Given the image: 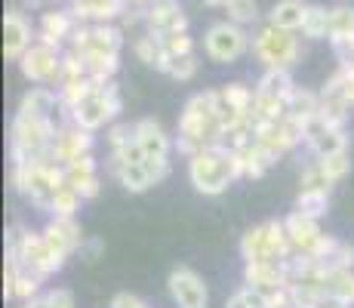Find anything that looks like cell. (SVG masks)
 Masks as SVG:
<instances>
[{
	"label": "cell",
	"mask_w": 354,
	"mask_h": 308,
	"mask_svg": "<svg viewBox=\"0 0 354 308\" xmlns=\"http://www.w3.org/2000/svg\"><path fill=\"white\" fill-rule=\"evenodd\" d=\"M53 3H65V0H53Z\"/></svg>",
	"instance_id": "681fc988"
},
{
	"label": "cell",
	"mask_w": 354,
	"mask_h": 308,
	"mask_svg": "<svg viewBox=\"0 0 354 308\" xmlns=\"http://www.w3.org/2000/svg\"><path fill=\"white\" fill-rule=\"evenodd\" d=\"M305 142L315 152V157H326V154H339L345 152L348 139H345L342 127H333L330 120H324L321 114H315L308 123H305Z\"/></svg>",
	"instance_id": "30bf717a"
},
{
	"label": "cell",
	"mask_w": 354,
	"mask_h": 308,
	"mask_svg": "<svg viewBox=\"0 0 354 308\" xmlns=\"http://www.w3.org/2000/svg\"><path fill=\"white\" fill-rule=\"evenodd\" d=\"M44 237L62 259H68L71 253H77L80 244H84V231H80V225L74 216H53V222L44 228Z\"/></svg>",
	"instance_id": "5bb4252c"
},
{
	"label": "cell",
	"mask_w": 354,
	"mask_h": 308,
	"mask_svg": "<svg viewBox=\"0 0 354 308\" xmlns=\"http://www.w3.org/2000/svg\"><path fill=\"white\" fill-rule=\"evenodd\" d=\"M145 28L154 37H167L176 31H188V19L176 0H154L151 6H145Z\"/></svg>",
	"instance_id": "8fae6325"
},
{
	"label": "cell",
	"mask_w": 354,
	"mask_h": 308,
	"mask_svg": "<svg viewBox=\"0 0 354 308\" xmlns=\"http://www.w3.org/2000/svg\"><path fill=\"white\" fill-rule=\"evenodd\" d=\"M253 53L265 68H292L299 59V40L296 31L277 28V25H262L253 37Z\"/></svg>",
	"instance_id": "5b68a950"
},
{
	"label": "cell",
	"mask_w": 354,
	"mask_h": 308,
	"mask_svg": "<svg viewBox=\"0 0 354 308\" xmlns=\"http://www.w3.org/2000/svg\"><path fill=\"white\" fill-rule=\"evenodd\" d=\"M127 0H71L68 10L74 12L77 22H111V19L124 16Z\"/></svg>",
	"instance_id": "e0dca14e"
},
{
	"label": "cell",
	"mask_w": 354,
	"mask_h": 308,
	"mask_svg": "<svg viewBox=\"0 0 354 308\" xmlns=\"http://www.w3.org/2000/svg\"><path fill=\"white\" fill-rule=\"evenodd\" d=\"M163 46H167L169 59H179L185 56V53H194V40L188 37V31H176V34H167V37H160Z\"/></svg>",
	"instance_id": "74e56055"
},
{
	"label": "cell",
	"mask_w": 354,
	"mask_h": 308,
	"mask_svg": "<svg viewBox=\"0 0 354 308\" xmlns=\"http://www.w3.org/2000/svg\"><path fill=\"white\" fill-rule=\"evenodd\" d=\"M241 161L237 152L228 145H207L197 154L188 157V179L201 194L216 197L222 191H228V185L241 179Z\"/></svg>",
	"instance_id": "7a4b0ae2"
},
{
	"label": "cell",
	"mask_w": 354,
	"mask_h": 308,
	"mask_svg": "<svg viewBox=\"0 0 354 308\" xmlns=\"http://www.w3.org/2000/svg\"><path fill=\"white\" fill-rule=\"evenodd\" d=\"M317 269H354V246L336 241V246L330 250V256L324 262H315Z\"/></svg>",
	"instance_id": "836d02e7"
},
{
	"label": "cell",
	"mask_w": 354,
	"mask_h": 308,
	"mask_svg": "<svg viewBox=\"0 0 354 308\" xmlns=\"http://www.w3.org/2000/svg\"><path fill=\"white\" fill-rule=\"evenodd\" d=\"M302 34H305V37H311V40L330 37V10H324V6H308V16H305Z\"/></svg>",
	"instance_id": "4dcf8cb0"
},
{
	"label": "cell",
	"mask_w": 354,
	"mask_h": 308,
	"mask_svg": "<svg viewBox=\"0 0 354 308\" xmlns=\"http://www.w3.org/2000/svg\"><path fill=\"white\" fill-rule=\"evenodd\" d=\"M299 185H302V188H311V191H330L333 179L324 173L321 163L315 161L311 167H305V170H302V179H299Z\"/></svg>",
	"instance_id": "8d00e7d4"
},
{
	"label": "cell",
	"mask_w": 354,
	"mask_h": 308,
	"mask_svg": "<svg viewBox=\"0 0 354 308\" xmlns=\"http://www.w3.org/2000/svg\"><path fill=\"white\" fill-rule=\"evenodd\" d=\"M243 284L253 287L259 293H271L287 287V259H259L247 262L243 269Z\"/></svg>",
	"instance_id": "7c38bea8"
},
{
	"label": "cell",
	"mask_w": 354,
	"mask_h": 308,
	"mask_svg": "<svg viewBox=\"0 0 354 308\" xmlns=\"http://www.w3.org/2000/svg\"><path fill=\"white\" fill-rule=\"evenodd\" d=\"M225 308H265V293L253 290V287H243L228 299Z\"/></svg>",
	"instance_id": "f35d334b"
},
{
	"label": "cell",
	"mask_w": 354,
	"mask_h": 308,
	"mask_svg": "<svg viewBox=\"0 0 354 308\" xmlns=\"http://www.w3.org/2000/svg\"><path fill=\"white\" fill-rule=\"evenodd\" d=\"M25 3H28V6H40V3H44V0H25Z\"/></svg>",
	"instance_id": "c3c4849f"
},
{
	"label": "cell",
	"mask_w": 354,
	"mask_h": 308,
	"mask_svg": "<svg viewBox=\"0 0 354 308\" xmlns=\"http://www.w3.org/2000/svg\"><path fill=\"white\" fill-rule=\"evenodd\" d=\"M219 90H207V93H197L188 99L185 111L179 118V152L182 154H197L201 148L207 145H222V118H219Z\"/></svg>",
	"instance_id": "6da1fadb"
},
{
	"label": "cell",
	"mask_w": 354,
	"mask_h": 308,
	"mask_svg": "<svg viewBox=\"0 0 354 308\" xmlns=\"http://www.w3.org/2000/svg\"><path fill=\"white\" fill-rule=\"evenodd\" d=\"M114 176H118V182L124 185L127 191H133V194H139V191H148L154 185L151 173H148V167H145V161L120 163V167L114 170Z\"/></svg>",
	"instance_id": "4316f807"
},
{
	"label": "cell",
	"mask_w": 354,
	"mask_h": 308,
	"mask_svg": "<svg viewBox=\"0 0 354 308\" xmlns=\"http://www.w3.org/2000/svg\"><path fill=\"white\" fill-rule=\"evenodd\" d=\"M6 253H12V256L19 259L22 271L37 275L40 280L50 278L53 271H59L65 265V259L46 244L44 235H34V231L22 228V225H12V228L6 231Z\"/></svg>",
	"instance_id": "277c9868"
},
{
	"label": "cell",
	"mask_w": 354,
	"mask_h": 308,
	"mask_svg": "<svg viewBox=\"0 0 354 308\" xmlns=\"http://www.w3.org/2000/svg\"><path fill=\"white\" fill-rule=\"evenodd\" d=\"M136 56H139V62H145L148 68L163 71V74H169V65H173V59H169L163 40L154 37V34H145V37L136 40Z\"/></svg>",
	"instance_id": "d4e9b609"
},
{
	"label": "cell",
	"mask_w": 354,
	"mask_h": 308,
	"mask_svg": "<svg viewBox=\"0 0 354 308\" xmlns=\"http://www.w3.org/2000/svg\"><path fill=\"white\" fill-rule=\"evenodd\" d=\"M65 176H68V185H71L84 201H93V197L99 194V188H102L99 173H65Z\"/></svg>",
	"instance_id": "d6a6232c"
},
{
	"label": "cell",
	"mask_w": 354,
	"mask_h": 308,
	"mask_svg": "<svg viewBox=\"0 0 354 308\" xmlns=\"http://www.w3.org/2000/svg\"><path fill=\"white\" fill-rule=\"evenodd\" d=\"M102 250H105V244H102V241H96V237H93V241H86V237H84V244H80V250H77V253L86 259V262H96Z\"/></svg>",
	"instance_id": "ee69618b"
},
{
	"label": "cell",
	"mask_w": 354,
	"mask_h": 308,
	"mask_svg": "<svg viewBox=\"0 0 354 308\" xmlns=\"http://www.w3.org/2000/svg\"><path fill=\"white\" fill-rule=\"evenodd\" d=\"M111 308H148L142 302L139 296H133V293H118V296L111 299Z\"/></svg>",
	"instance_id": "f6af8a7d"
},
{
	"label": "cell",
	"mask_w": 354,
	"mask_h": 308,
	"mask_svg": "<svg viewBox=\"0 0 354 308\" xmlns=\"http://www.w3.org/2000/svg\"><path fill=\"white\" fill-rule=\"evenodd\" d=\"M253 46V40H250V34L243 31V25L237 22H216L209 25V31L203 34V50H207V56L213 62H219V65H231V62H237L243 56V53Z\"/></svg>",
	"instance_id": "52a82bcc"
},
{
	"label": "cell",
	"mask_w": 354,
	"mask_h": 308,
	"mask_svg": "<svg viewBox=\"0 0 354 308\" xmlns=\"http://www.w3.org/2000/svg\"><path fill=\"white\" fill-rule=\"evenodd\" d=\"M59 129L62 127L56 123V118H22V114H16V120H12V133H10L12 163L50 161L53 142H56Z\"/></svg>",
	"instance_id": "3957f363"
},
{
	"label": "cell",
	"mask_w": 354,
	"mask_h": 308,
	"mask_svg": "<svg viewBox=\"0 0 354 308\" xmlns=\"http://www.w3.org/2000/svg\"><path fill=\"white\" fill-rule=\"evenodd\" d=\"M228 10V19L231 22H237V25H253L256 19H259V6H256V0H231V3L225 6Z\"/></svg>",
	"instance_id": "e575fe53"
},
{
	"label": "cell",
	"mask_w": 354,
	"mask_h": 308,
	"mask_svg": "<svg viewBox=\"0 0 354 308\" xmlns=\"http://www.w3.org/2000/svg\"><path fill=\"white\" fill-rule=\"evenodd\" d=\"M234 152H237V161H241V173L247 176V179H259V176L274 167V161H277V154L256 139H250L247 145L234 148Z\"/></svg>",
	"instance_id": "ffe728a7"
},
{
	"label": "cell",
	"mask_w": 354,
	"mask_h": 308,
	"mask_svg": "<svg viewBox=\"0 0 354 308\" xmlns=\"http://www.w3.org/2000/svg\"><path fill=\"white\" fill-rule=\"evenodd\" d=\"M80 201H84V197H80L71 185H62V188L56 191V197H53L50 213L53 216H74L80 210Z\"/></svg>",
	"instance_id": "1f68e13d"
},
{
	"label": "cell",
	"mask_w": 354,
	"mask_h": 308,
	"mask_svg": "<svg viewBox=\"0 0 354 308\" xmlns=\"http://www.w3.org/2000/svg\"><path fill=\"white\" fill-rule=\"evenodd\" d=\"M287 114L302 123H308L315 114H321V96L317 93H308V90H292L290 102H287Z\"/></svg>",
	"instance_id": "f1b7e54d"
},
{
	"label": "cell",
	"mask_w": 354,
	"mask_h": 308,
	"mask_svg": "<svg viewBox=\"0 0 354 308\" xmlns=\"http://www.w3.org/2000/svg\"><path fill=\"white\" fill-rule=\"evenodd\" d=\"M62 53L59 46H50V44H34L22 59H19V68H22V78L31 80V84H40V87H59L62 80Z\"/></svg>",
	"instance_id": "ba28073f"
},
{
	"label": "cell",
	"mask_w": 354,
	"mask_h": 308,
	"mask_svg": "<svg viewBox=\"0 0 354 308\" xmlns=\"http://www.w3.org/2000/svg\"><path fill=\"white\" fill-rule=\"evenodd\" d=\"M287 222V231H290V241H292V250L296 253H308L315 241L324 235L321 231V222L315 216L302 213V210H292V213L283 219Z\"/></svg>",
	"instance_id": "d6986e66"
},
{
	"label": "cell",
	"mask_w": 354,
	"mask_h": 308,
	"mask_svg": "<svg viewBox=\"0 0 354 308\" xmlns=\"http://www.w3.org/2000/svg\"><path fill=\"white\" fill-rule=\"evenodd\" d=\"M77 28V19L71 10H53L40 16V28H37V40L50 46H62V40L71 37V31Z\"/></svg>",
	"instance_id": "2e32d148"
},
{
	"label": "cell",
	"mask_w": 354,
	"mask_h": 308,
	"mask_svg": "<svg viewBox=\"0 0 354 308\" xmlns=\"http://www.w3.org/2000/svg\"><path fill=\"white\" fill-rule=\"evenodd\" d=\"M120 46H124V31L111 22H93L86 40L77 46V53H111L120 56Z\"/></svg>",
	"instance_id": "ac0fdd59"
},
{
	"label": "cell",
	"mask_w": 354,
	"mask_h": 308,
	"mask_svg": "<svg viewBox=\"0 0 354 308\" xmlns=\"http://www.w3.org/2000/svg\"><path fill=\"white\" fill-rule=\"evenodd\" d=\"M292 90H296V84H292V78H290V68H265V74L256 84V96H262V99H277V102H290Z\"/></svg>",
	"instance_id": "603a6c76"
},
{
	"label": "cell",
	"mask_w": 354,
	"mask_h": 308,
	"mask_svg": "<svg viewBox=\"0 0 354 308\" xmlns=\"http://www.w3.org/2000/svg\"><path fill=\"white\" fill-rule=\"evenodd\" d=\"M330 207V191H311V188H299V197H296V210L302 213L321 219Z\"/></svg>",
	"instance_id": "f546056e"
},
{
	"label": "cell",
	"mask_w": 354,
	"mask_h": 308,
	"mask_svg": "<svg viewBox=\"0 0 354 308\" xmlns=\"http://www.w3.org/2000/svg\"><path fill=\"white\" fill-rule=\"evenodd\" d=\"M118 111H120V90L114 80H108V84L96 87L80 105L71 108V120L77 123V127L96 133V129H102L105 123H111L118 118Z\"/></svg>",
	"instance_id": "8992f818"
},
{
	"label": "cell",
	"mask_w": 354,
	"mask_h": 308,
	"mask_svg": "<svg viewBox=\"0 0 354 308\" xmlns=\"http://www.w3.org/2000/svg\"><path fill=\"white\" fill-rule=\"evenodd\" d=\"M37 287H40V278L37 275H28V271H22L16 280V287H12V299H19V302H28V299L37 296Z\"/></svg>",
	"instance_id": "60d3db41"
},
{
	"label": "cell",
	"mask_w": 354,
	"mask_h": 308,
	"mask_svg": "<svg viewBox=\"0 0 354 308\" xmlns=\"http://www.w3.org/2000/svg\"><path fill=\"white\" fill-rule=\"evenodd\" d=\"M31 40H34V34H31L28 19L19 10H10L3 16V56L10 62H19L34 46Z\"/></svg>",
	"instance_id": "9a60e30c"
},
{
	"label": "cell",
	"mask_w": 354,
	"mask_h": 308,
	"mask_svg": "<svg viewBox=\"0 0 354 308\" xmlns=\"http://www.w3.org/2000/svg\"><path fill=\"white\" fill-rule=\"evenodd\" d=\"M330 40H333V46L354 44V10L351 6H336V10H330Z\"/></svg>",
	"instance_id": "83f0119b"
},
{
	"label": "cell",
	"mask_w": 354,
	"mask_h": 308,
	"mask_svg": "<svg viewBox=\"0 0 354 308\" xmlns=\"http://www.w3.org/2000/svg\"><path fill=\"white\" fill-rule=\"evenodd\" d=\"M46 305H50V308H74L71 290H65V287H56V290H50V293H46Z\"/></svg>",
	"instance_id": "b9f144b4"
},
{
	"label": "cell",
	"mask_w": 354,
	"mask_h": 308,
	"mask_svg": "<svg viewBox=\"0 0 354 308\" xmlns=\"http://www.w3.org/2000/svg\"><path fill=\"white\" fill-rule=\"evenodd\" d=\"M203 3H207V6H228L231 0H203Z\"/></svg>",
	"instance_id": "7dc6e473"
},
{
	"label": "cell",
	"mask_w": 354,
	"mask_h": 308,
	"mask_svg": "<svg viewBox=\"0 0 354 308\" xmlns=\"http://www.w3.org/2000/svg\"><path fill=\"white\" fill-rule=\"evenodd\" d=\"M308 308H351V305L345 302V299H339V296H330V293H315Z\"/></svg>",
	"instance_id": "7bdbcfd3"
},
{
	"label": "cell",
	"mask_w": 354,
	"mask_h": 308,
	"mask_svg": "<svg viewBox=\"0 0 354 308\" xmlns=\"http://www.w3.org/2000/svg\"><path fill=\"white\" fill-rule=\"evenodd\" d=\"M90 152H93V129H84V127H77V123H68V127L59 129L56 142H53L50 161L71 163L74 157L90 154Z\"/></svg>",
	"instance_id": "4fadbf2b"
},
{
	"label": "cell",
	"mask_w": 354,
	"mask_h": 308,
	"mask_svg": "<svg viewBox=\"0 0 354 308\" xmlns=\"http://www.w3.org/2000/svg\"><path fill=\"white\" fill-rule=\"evenodd\" d=\"M241 256L243 262H259V259H277L274 253H271V244H268V225H256V228H250L247 235H243L241 241Z\"/></svg>",
	"instance_id": "484cf974"
},
{
	"label": "cell",
	"mask_w": 354,
	"mask_h": 308,
	"mask_svg": "<svg viewBox=\"0 0 354 308\" xmlns=\"http://www.w3.org/2000/svg\"><path fill=\"white\" fill-rule=\"evenodd\" d=\"M317 163H321L324 173L330 176L333 182L345 179V176H348V170H351V161H348V154H345V152H339V154H326V157H317Z\"/></svg>",
	"instance_id": "d590c367"
},
{
	"label": "cell",
	"mask_w": 354,
	"mask_h": 308,
	"mask_svg": "<svg viewBox=\"0 0 354 308\" xmlns=\"http://www.w3.org/2000/svg\"><path fill=\"white\" fill-rule=\"evenodd\" d=\"M56 111H59V93L37 84L22 96L16 114H22V118H56Z\"/></svg>",
	"instance_id": "44dd1931"
},
{
	"label": "cell",
	"mask_w": 354,
	"mask_h": 308,
	"mask_svg": "<svg viewBox=\"0 0 354 308\" xmlns=\"http://www.w3.org/2000/svg\"><path fill=\"white\" fill-rule=\"evenodd\" d=\"M133 127H136V139H139L145 157H169V145L173 142H169V136L163 133V127L158 120L145 118V120L133 123Z\"/></svg>",
	"instance_id": "7402d4cb"
},
{
	"label": "cell",
	"mask_w": 354,
	"mask_h": 308,
	"mask_svg": "<svg viewBox=\"0 0 354 308\" xmlns=\"http://www.w3.org/2000/svg\"><path fill=\"white\" fill-rule=\"evenodd\" d=\"M197 74V56L194 53H185V56L173 59V65H169V78L173 80H192Z\"/></svg>",
	"instance_id": "ab89813d"
},
{
	"label": "cell",
	"mask_w": 354,
	"mask_h": 308,
	"mask_svg": "<svg viewBox=\"0 0 354 308\" xmlns=\"http://www.w3.org/2000/svg\"><path fill=\"white\" fill-rule=\"evenodd\" d=\"M308 6L311 3H305V0H277L268 12V22L277 25V28H287V31H302Z\"/></svg>",
	"instance_id": "cb8c5ba5"
},
{
	"label": "cell",
	"mask_w": 354,
	"mask_h": 308,
	"mask_svg": "<svg viewBox=\"0 0 354 308\" xmlns=\"http://www.w3.org/2000/svg\"><path fill=\"white\" fill-rule=\"evenodd\" d=\"M169 296L179 308H207L209 293L201 275H194L192 269H173L169 271Z\"/></svg>",
	"instance_id": "9c48e42d"
},
{
	"label": "cell",
	"mask_w": 354,
	"mask_h": 308,
	"mask_svg": "<svg viewBox=\"0 0 354 308\" xmlns=\"http://www.w3.org/2000/svg\"><path fill=\"white\" fill-rule=\"evenodd\" d=\"M22 308H50V305H46V296H34L28 302H22Z\"/></svg>",
	"instance_id": "bcb514c9"
}]
</instances>
